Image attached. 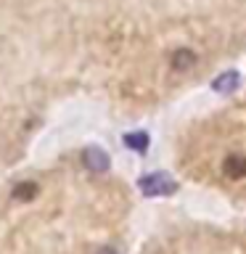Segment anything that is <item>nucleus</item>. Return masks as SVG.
<instances>
[{"label": "nucleus", "instance_id": "nucleus-1", "mask_svg": "<svg viewBox=\"0 0 246 254\" xmlns=\"http://www.w3.org/2000/svg\"><path fill=\"white\" fill-rule=\"evenodd\" d=\"M138 188L146 196H172L175 190H178V183H175V178H170L167 172H151V175L138 178Z\"/></svg>", "mask_w": 246, "mask_h": 254}, {"label": "nucleus", "instance_id": "nucleus-2", "mask_svg": "<svg viewBox=\"0 0 246 254\" xmlns=\"http://www.w3.org/2000/svg\"><path fill=\"white\" fill-rule=\"evenodd\" d=\"M82 164H85L90 172H109L111 159H109V154H106L101 146H87V148L82 151Z\"/></svg>", "mask_w": 246, "mask_h": 254}, {"label": "nucleus", "instance_id": "nucleus-3", "mask_svg": "<svg viewBox=\"0 0 246 254\" xmlns=\"http://www.w3.org/2000/svg\"><path fill=\"white\" fill-rule=\"evenodd\" d=\"M222 172H225V178H230V180L246 178V156L244 154L225 156V162H222Z\"/></svg>", "mask_w": 246, "mask_h": 254}, {"label": "nucleus", "instance_id": "nucleus-4", "mask_svg": "<svg viewBox=\"0 0 246 254\" xmlns=\"http://www.w3.org/2000/svg\"><path fill=\"white\" fill-rule=\"evenodd\" d=\"M196 53L190 51V48H178V51L172 53V59H170V64H172V69L175 71H190L196 66Z\"/></svg>", "mask_w": 246, "mask_h": 254}, {"label": "nucleus", "instance_id": "nucleus-5", "mask_svg": "<svg viewBox=\"0 0 246 254\" xmlns=\"http://www.w3.org/2000/svg\"><path fill=\"white\" fill-rule=\"evenodd\" d=\"M122 140H124V146L130 148V151H135V154H146V151H148V143H151L148 132H140V130L127 132Z\"/></svg>", "mask_w": 246, "mask_h": 254}, {"label": "nucleus", "instance_id": "nucleus-6", "mask_svg": "<svg viewBox=\"0 0 246 254\" xmlns=\"http://www.w3.org/2000/svg\"><path fill=\"white\" fill-rule=\"evenodd\" d=\"M212 85L217 93H233V90H238V85H241V77H238V71H225V74H220Z\"/></svg>", "mask_w": 246, "mask_h": 254}, {"label": "nucleus", "instance_id": "nucleus-7", "mask_svg": "<svg viewBox=\"0 0 246 254\" xmlns=\"http://www.w3.org/2000/svg\"><path fill=\"white\" fill-rule=\"evenodd\" d=\"M37 183L32 180H24V183H16L13 186V201H32L37 196Z\"/></svg>", "mask_w": 246, "mask_h": 254}, {"label": "nucleus", "instance_id": "nucleus-8", "mask_svg": "<svg viewBox=\"0 0 246 254\" xmlns=\"http://www.w3.org/2000/svg\"><path fill=\"white\" fill-rule=\"evenodd\" d=\"M95 254H119V252H117V249H111V246H103V249H98Z\"/></svg>", "mask_w": 246, "mask_h": 254}]
</instances>
